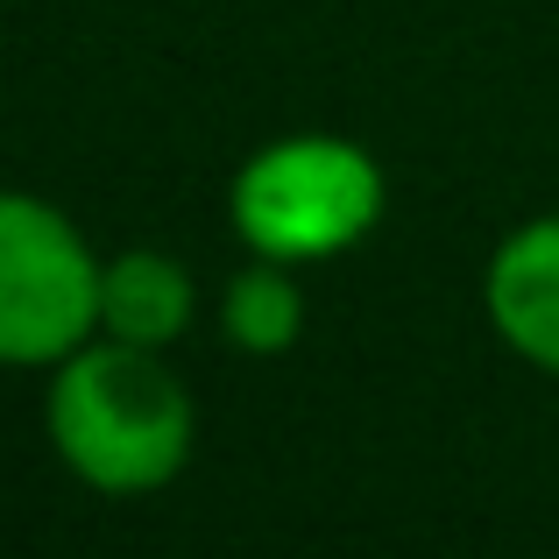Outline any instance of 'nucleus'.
<instances>
[{
    "label": "nucleus",
    "instance_id": "f257e3e1",
    "mask_svg": "<svg viewBox=\"0 0 559 559\" xmlns=\"http://www.w3.org/2000/svg\"><path fill=\"white\" fill-rule=\"evenodd\" d=\"M43 432L50 453L99 496H150L185 475L199 411L164 347L85 341L64 355L43 390Z\"/></svg>",
    "mask_w": 559,
    "mask_h": 559
},
{
    "label": "nucleus",
    "instance_id": "f03ea898",
    "mask_svg": "<svg viewBox=\"0 0 559 559\" xmlns=\"http://www.w3.org/2000/svg\"><path fill=\"white\" fill-rule=\"evenodd\" d=\"M390 178L361 142L347 135H276L234 170L227 213L248 255L270 262H333L382 227Z\"/></svg>",
    "mask_w": 559,
    "mask_h": 559
},
{
    "label": "nucleus",
    "instance_id": "7ed1b4c3",
    "mask_svg": "<svg viewBox=\"0 0 559 559\" xmlns=\"http://www.w3.org/2000/svg\"><path fill=\"white\" fill-rule=\"evenodd\" d=\"M99 276L64 205L0 191V369H57L99 333Z\"/></svg>",
    "mask_w": 559,
    "mask_h": 559
},
{
    "label": "nucleus",
    "instance_id": "20e7f679",
    "mask_svg": "<svg viewBox=\"0 0 559 559\" xmlns=\"http://www.w3.org/2000/svg\"><path fill=\"white\" fill-rule=\"evenodd\" d=\"M481 312L518 361L559 376V213L503 234L481 270Z\"/></svg>",
    "mask_w": 559,
    "mask_h": 559
},
{
    "label": "nucleus",
    "instance_id": "39448f33",
    "mask_svg": "<svg viewBox=\"0 0 559 559\" xmlns=\"http://www.w3.org/2000/svg\"><path fill=\"white\" fill-rule=\"evenodd\" d=\"M191 312H199V284L164 248H121L99 276V333L128 347H178Z\"/></svg>",
    "mask_w": 559,
    "mask_h": 559
},
{
    "label": "nucleus",
    "instance_id": "423d86ee",
    "mask_svg": "<svg viewBox=\"0 0 559 559\" xmlns=\"http://www.w3.org/2000/svg\"><path fill=\"white\" fill-rule=\"evenodd\" d=\"M219 333H227V347H241V355H255V361L290 355L298 333H305V290H298V276H290V262H270V255L248 262V270L219 290Z\"/></svg>",
    "mask_w": 559,
    "mask_h": 559
}]
</instances>
